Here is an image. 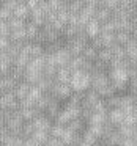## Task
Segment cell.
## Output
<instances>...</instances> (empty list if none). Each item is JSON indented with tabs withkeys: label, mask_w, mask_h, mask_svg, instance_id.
I'll use <instances>...</instances> for the list:
<instances>
[{
	"label": "cell",
	"mask_w": 137,
	"mask_h": 146,
	"mask_svg": "<svg viewBox=\"0 0 137 146\" xmlns=\"http://www.w3.org/2000/svg\"><path fill=\"white\" fill-rule=\"evenodd\" d=\"M90 76H92V85H90V90H93L101 99H109V98H112V96L118 94V93L115 91L114 85L110 83V80H109L107 71H106V72H101V71H92Z\"/></svg>",
	"instance_id": "obj_1"
},
{
	"label": "cell",
	"mask_w": 137,
	"mask_h": 146,
	"mask_svg": "<svg viewBox=\"0 0 137 146\" xmlns=\"http://www.w3.org/2000/svg\"><path fill=\"white\" fill-rule=\"evenodd\" d=\"M44 64H46V54L43 57L38 58H32L30 63L27 64V68L24 69V82H27L29 85H36L39 79L43 77V71H44Z\"/></svg>",
	"instance_id": "obj_2"
},
{
	"label": "cell",
	"mask_w": 137,
	"mask_h": 146,
	"mask_svg": "<svg viewBox=\"0 0 137 146\" xmlns=\"http://www.w3.org/2000/svg\"><path fill=\"white\" fill-rule=\"evenodd\" d=\"M90 85H92V76L87 71H76L73 72L70 80V86L73 90V93L76 94H84L90 90Z\"/></svg>",
	"instance_id": "obj_3"
},
{
	"label": "cell",
	"mask_w": 137,
	"mask_h": 146,
	"mask_svg": "<svg viewBox=\"0 0 137 146\" xmlns=\"http://www.w3.org/2000/svg\"><path fill=\"white\" fill-rule=\"evenodd\" d=\"M7 115V121H5V127L8 129V132L11 133L13 137H19L22 138V129H24V121L22 115H21L19 110H14V111H8Z\"/></svg>",
	"instance_id": "obj_4"
},
{
	"label": "cell",
	"mask_w": 137,
	"mask_h": 146,
	"mask_svg": "<svg viewBox=\"0 0 137 146\" xmlns=\"http://www.w3.org/2000/svg\"><path fill=\"white\" fill-rule=\"evenodd\" d=\"M88 44H90V39L87 38V35L80 33V35L74 36L71 39H66L65 41V49L71 54V57H80Z\"/></svg>",
	"instance_id": "obj_5"
},
{
	"label": "cell",
	"mask_w": 137,
	"mask_h": 146,
	"mask_svg": "<svg viewBox=\"0 0 137 146\" xmlns=\"http://www.w3.org/2000/svg\"><path fill=\"white\" fill-rule=\"evenodd\" d=\"M60 39H63L61 32H58V30H55L54 27H51L49 24H46L44 27L39 29V35H38V38H36V42L41 44V46H47V44H52V42L60 41Z\"/></svg>",
	"instance_id": "obj_6"
},
{
	"label": "cell",
	"mask_w": 137,
	"mask_h": 146,
	"mask_svg": "<svg viewBox=\"0 0 137 146\" xmlns=\"http://www.w3.org/2000/svg\"><path fill=\"white\" fill-rule=\"evenodd\" d=\"M14 110H19V102H17L14 93L8 91L0 96V111L8 113V111H14Z\"/></svg>",
	"instance_id": "obj_7"
},
{
	"label": "cell",
	"mask_w": 137,
	"mask_h": 146,
	"mask_svg": "<svg viewBox=\"0 0 137 146\" xmlns=\"http://www.w3.org/2000/svg\"><path fill=\"white\" fill-rule=\"evenodd\" d=\"M30 124H32L33 127V133L35 132H51L52 126H54V121L51 119V118L44 116V115H39V116H36L33 121H30Z\"/></svg>",
	"instance_id": "obj_8"
},
{
	"label": "cell",
	"mask_w": 137,
	"mask_h": 146,
	"mask_svg": "<svg viewBox=\"0 0 137 146\" xmlns=\"http://www.w3.org/2000/svg\"><path fill=\"white\" fill-rule=\"evenodd\" d=\"M47 55H51V58H52V61H54V64L57 66V69H60V68H66L68 64H70L71 58H73L71 54L65 47H61L60 50L54 52V54H47Z\"/></svg>",
	"instance_id": "obj_9"
},
{
	"label": "cell",
	"mask_w": 137,
	"mask_h": 146,
	"mask_svg": "<svg viewBox=\"0 0 137 146\" xmlns=\"http://www.w3.org/2000/svg\"><path fill=\"white\" fill-rule=\"evenodd\" d=\"M51 94L54 96L55 99H58V101H68V99L73 96V90H71L70 85H61V83H54V86H52L51 90Z\"/></svg>",
	"instance_id": "obj_10"
},
{
	"label": "cell",
	"mask_w": 137,
	"mask_h": 146,
	"mask_svg": "<svg viewBox=\"0 0 137 146\" xmlns=\"http://www.w3.org/2000/svg\"><path fill=\"white\" fill-rule=\"evenodd\" d=\"M61 102L58 101V99H55L54 96L51 98V101H49V104H47V107H46V110H44V116H47V118H51L52 121L55 119V118L58 116V113H60V110H61Z\"/></svg>",
	"instance_id": "obj_11"
},
{
	"label": "cell",
	"mask_w": 137,
	"mask_h": 146,
	"mask_svg": "<svg viewBox=\"0 0 137 146\" xmlns=\"http://www.w3.org/2000/svg\"><path fill=\"white\" fill-rule=\"evenodd\" d=\"M124 116H126V115L121 110H118V108H110V110L107 111V123L117 129V127H120L121 124L124 123Z\"/></svg>",
	"instance_id": "obj_12"
},
{
	"label": "cell",
	"mask_w": 137,
	"mask_h": 146,
	"mask_svg": "<svg viewBox=\"0 0 137 146\" xmlns=\"http://www.w3.org/2000/svg\"><path fill=\"white\" fill-rule=\"evenodd\" d=\"M14 64V60L7 54V50L0 52V77L2 76H8Z\"/></svg>",
	"instance_id": "obj_13"
},
{
	"label": "cell",
	"mask_w": 137,
	"mask_h": 146,
	"mask_svg": "<svg viewBox=\"0 0 137 146\" xmlns=\"http://www.w3.org/2000/svg\"><path fill=\"white\" fill-rule=\"evenodd\" d=\"M32 86L33 85H29V83L24 82V80L19 82L16 86H14L13 93H14V96H16L17 102H21V101H24V99L29 98V93H30V90H32Z\"/></svg>",
	"instance_id": "obj_14"
},
{
	"label": "cell",
	"mask_w": 137,
	"mask_h": 146,
	"mask_svg": "<svg viewBox=\"0 0 137 146\" xmlns=\"http://www.w3.org/2000/svg\"><path fill=\"white\" fill-rule=\"evenodd\" d=\"M84 33L87 35V38L92 41V39H95L96 36H99V33H101V24L98 22V21H90L88 24L85 25V29H84Z\"/></svg>",
	"instance_id": "obj_15"
},
{
	"label": "cell",
	"mask_w": 137,
	"mask_h": 146,
	"mask_svg": "<svg viewBox=\"0 0 137 146\" xmlns=\"http://www.w3.org/2000/svg\"><path fill=\"white\" fill-rule=\"evenodd\" d=\"M30 16V8L27 5V2H17L16 8L13 11V17H17V19H22V21H29Z\"/></svg>",
	"instance_id": "obj_16"
},
{
	"label": "cell",
	"mask_w": 137,
	"mask_h": 146,
	"mask_svg": "<svg viewBox=\"0 0 137 146\" xmlns=\"http://www.w3.org/2000/svg\"><path fill=\"white\" fill-rule=\"evenodd\" d=\"M60 140L65 146H77L80 141V133H76V132H73V130L66 129Z\"/></svg>",
	"instance_id": "obj_17"
},
{
	"label": "cell",
	"mask_w": 137,
	"mask_h": 146,
	"mask_svg": "<svg viewBox=\"0 0 137 146\" xmlns=\"http://www.w3.org/2000/svg\"><path fill=\"white\" fill-rule=\"evenodd\" d=\"M71 76H73V72L68 68H60V69H57V72L54 76V82L61 83V85H70Z\"/></svg>",
	"instance_id": "obj_18"
},
{
	"label": "cell",
	"mask_w": 137,
	"mask_h": 146,
	"mask_svg": "<svg viewBox=\"0 0 137 146\" xmlns=\"http://www.w3.org/2000/svg\"><path fill=\"white\" fill-rule=\"evenodd\" d=\"M126 50V58L131 61L132 64H137V41L136 39H131L129 42L124 47Z\"/></svg>",
	"instance_id": "obj_19"
},
{
	"label": "cell",
	"mask_w": 137,
	"mask_h": 146,
	"mask_svg": "<svg viewBox=\"0 0 137 146\" xmlns=\"http://www.w3.org/2000/svg\"><path fill=\"white\" fill-rule=\"evenodd\" d=\"M112 11H109L107 8H104L102 7V3H101V7L96 10V14H95V21H98L99 24H106V22H109V21H112Z\"/></svg>",
	"instance_id": "obj_20"
},
{
	"label": "cell",
	"mask_w": 137,
	"mask_h": 146,
	"mask_svg": "<svg viewBox=\"0 0 137 146\" xmlns=\"http://www.w3.org/2000/svg\"><path fill=\"white\" fill-rule=\"evenodd\" d=\"M132 39V36H131V33L128 32H117L115 33V44L121 46V47H126V44Z\"/></svg>",
	"instance_id": "obj_21"
},
{
	"label": "cell",
	"mask_w": 137,
	"mask_h": 146,
	"mask_svg": "<svg viewBox=\"0 0 137 146\" xmlns=\"http://www.w3.org/2000/svg\"><path fill=\"white\" fill-rule=\"evenodd\" d=\"M82 57L85 58L87 61H90V63H95V61L98 60V50H96L92 44H88V46H87V49L84 50Z\"/></svg>",
	"instance_id": "obj_22"
},
{
	"label": "cell",
	"mask_w": 137,
	"mask_h": 146,
	"mask_svg": "<svg viewBox=\"0 0 137 146\" xmlns=\"http://www.w3.org/2000/svg\"><path fill=\"white\" fill-rule=\"evenodd\" d=\"M134 129H136V127L126 126V124H121L120 127H117L118 133L121 135V138H123V140H126V138H134Z\"/></svg>",
	"instance_id": "obj_23"
},
{
	"label": "cell",
	"mask_w": 137,
	"mask_h": 146,
	"mask_svg": "<svg viewBox=\"0 0 137 146\" xmlns=\"http://www.w3.org/2000/svg\"><path fill=\"white\" fill-rule=\"evenodd\" d=\"M49 137H51V135H49L47 132H35L32 137H30V138H32L38 146H44L46 141L49 140Z\"/></svg>",
	"instance_id": "obj_24"
},
{
	"label": "cell",
	"mask_w": 137,
	"mask_h": 146,
	"mask_svg": "<svg viewBox=\"0 0 137 146\" xmlns=\"http://www.w3.org/2000/svg\"><path fill=\"white\" fill-rule=\"evenodd\" d=\"M65 130H66V127H65V126H60V124H55V123H54V126H52L49 135L54 137V138H58V140H60L61 137H63Z\"/></svg>",
	"instance_id": "obj_25"
},
{
	"label": "cell",
	"mask_w": 137,
	"mask_h": 146,
	"mask_svg": "<svg viewBox=\"0 0 137 146\" xmlns=\"http://www.w3.org/2000/svg\"><path fill=\"white\" fill-rule=\"evenodd\" d=\"M22 140L24 138H19V137H13V135H11L2 146H21V145H22Z\"/></svg>",
	"instance_id": "obj_26"
},
{
	"label": "cell",
	"mask_w": 137,
	"mask_h": 146,
	"mask_svg": "<svg viewBox=\"0 0 137 146\" xmlns=\"http://www.w3.org/2000/svg\"><path fill=\"white\" fill-rule=\"evenodd\" d=\"M118 146H137V140L136 138H126V140H123Z\"/></svg>",
	"instance_id": "obj_27"
},
{
	"label": "cell",
	"mask_w": 137,
	"mask_h": 146,
	"mask_svg": "<svg viewBox=\"0 0 137 146\" xmlns=\"http://www.w3.org/2000/svg\"><path fill=\"white\" fill-rule=\"evenodd\" d=\"M10 46V39H5V38H0V52L7 50V47Z\"/></svg>",
	"instance_id": "obj_28"
},
{
	"label": "cell",
	"mask_w": 137,
	"mask_h": 146,
	"mask_svg": "<svg viewBox=\"0 0 137 146\" xmlns=\"http://www.w3.org/2000/svg\"><path fill=\"white\" fill-rule=\"evenodd\" d=\"M21 146H38V145H36L32 138H24L22 140V145H21Z\"/></svg>",
	"instance_id": "obj_29"
},
{
	"label": "cell",
	"mask_w": 137,
	"mask_h": 146,
	"mask_svg": "<svg viewBox=\"0 0 137 146\" xmlns=\"http://www.w3.org/2000/svg\"><path fill=\"white\" fill-rule=\"evenodd\" d=\"M5 121H7V115H5V111H0V129L5 127Z\"/></svg>",
	"instance_id": "obj_30"
},
{
	"label": "cell",
	"mask_w": 137,
	"mask_h": 146,
	"mask_svg": "<svg viewBox=\"0 0 137 146\" xmlns=\"http://www.w3.org/2000/svg\"><path fill=\"white\" fill-rule=\"evenodd\" d=\"M131 36H132V39H136V41H137V24L134 25L132 32H131Z\"/></svg>",
	"instance_id": "obj_31"
},
{
	"label": "cell",
	"mask_w": 137,
	"mask_h": 146,
	"mask_svg": "<svg viewBox=\"0 0 137 146\" xmlns=\"http://www.w3.org/2000/svg\"><path fill=\"white\" fill-rule=\"evenodd\" d=\"M132 116L136 118V121H137V102H136V105H134V108H132Z\"/></svg>",
	"instance_id": "obj_32"
},
{
	"label": "cell",
	"mask_w": 137,
	"mask_h": 146,
	"mask_svg": "<svg viewBox=\"0 0 137 146\" xmlns=\"http://www.w3.org/2000/svg\"><path fill=\"white\" fill-rule=\"evenodd\" d=\"M77 146H90V145H88V143H85V141H82V140H80V141H79V145H77Z\"/></svg>",
	"instance_id": "obj_33"
},
{
	"label": "cell",
	"mask_w": 137,
	"mask_h": 146,
	"mask_svg": "<svg viewBox=\"0 0 137 146\" xmlns=\"http://www.w3.org/2000/svg\"><path fill=\"white\" fill-rule=\"evenodd\" d=\"M134 138L137 140V126H136V129H134Z\"/></svg>",
	"instance_id": "obj_34"
},
{
	"label": "cell",
	"mask_w": 137,
	"mask_h": 146,
	"mask_svg": "<svg viewBox=\"0 0 137 146\" xmlns=\"http://www.w3.org/2000/svg\"><path fill=\"white\" fill-rule=\"evenodd\" d=\"M96 146H107V145H104V143H99V145H96Z\"/></svg>",
	"instance_id": "obj_35"
}]
</instances>
